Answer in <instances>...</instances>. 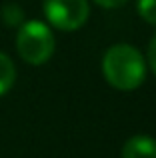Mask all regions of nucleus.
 I'll use <instances>...</instances> for the list:
<instances>
[{
  "label": "nucleus",
  "mask_w": 156,
  "mask_h": 158,
  "mask_svg": "<svg viewBox=\"0 0 156 158\" xmlns=\"http://www.w3.org/2000/svg\"><path fill=\"white\" fill-rule=\"evenodd\" d=\"M94 2L104 6V8H118V6H122V4H126L128 0H94Z\"/></svg>",
  "instance_id": "9"
},
{
  "label": "nucleus",
  "mask_w": 156,
  "mask_h": 158,
  "mask_svg": "<svg viewBox=\"0 0 156 158\" xmlns=\"http://www.w3.org/2000/svg\"><path fill=\"white\" fill-rule=\"evenodd\" d=\"M148 64L152 68V72L156 74V34L150 40V46H148Z\"/></svg>",
  "instance_id": "8"
},
{
  "label": "nucleus",
  "mask_w": 156,
  "mask_h": 158,
  "mask_svg": "<svg viewBox=\"0 0 156 158\" xmlns=\"http://www.w3.org/2000/svg\"><path fill=\"white\" fill-rule=\"evenodd\" d=\"M2 18H4L6 24L16 26V24L22 22V10H20V6H16V4H6V6L2 8Z\"/></svg>",
  "instance_id": "7"
},
{
  "label": "nucleus",
  "mask_w": 156,
  "mask_h": 158,
  "mask_svg": "<svg viewBox=\"0 0 156 158\" xmlns=\"http://www.w3.org/2000/svg\"><path fill=\"white\" fill-rule=\"evenodd\" d=\"M122 158H156V140L152 136H132L122 146Z\"/></svg>",
  "instance_id": "4"
},
{
  "label": "nucleus",
  "mask_w": 156,
  "mask_h": 158,
  "mask_svg": "<svg viewBox=\"0 0 156 158\" xmlns=\"http://www.w3.org/2000/svg\"><path fill=\"white\" fill-rule=\"evenodd\" d=\"M138 14L148 24H156V0H138Z\"/></svg>",
  "instance_id": "6"
},
{
  "label": "nucleus",
  "mask_w": 156,
  "mask_h": 158,
  "mask_svg": "<svg viewBox=\"0 0 156 158\" xmlns=\"http://www.w3.org/2000/svg\"><path fill=\"white\" fill-rule=\"evenodd\" d=\"M104 78L118 90H134L146 76L142 54L130 44H114L102 58Z\"/></svg>",
  "instance_id": "1"
},
{
  "label": "nucleus",
  "mask_w": 156,
  "mask_h": 158,
  "mask_svg": "<svg viewBox=\"0 0 156 158\" xmlns=\"http://www.w3.org/2000/svg\"><path fill=\"white\" fill-rule=\"evenodd\" d=\"M16 48L22 60H26L28 64H44L54 52V36L48 26L32 20L22 24L18 30Z\"/></svg>",
  "instance_id": "2"
},
{
  "label": "nucleus",
  "mask_w": 156,
  "mask_h": 158,
  "mask_svg": "<svg viewBox=\"0 0 156 158\" xmlns=\"http://www.w3.org/2000/svg\"><path fill=\"white\" fill-rule=\"evenodd\" d=\"M14 80H16V68H14V64H12V60L6 56V54L0 52V96L12 88Z\"/></svg>",
  "instance_id": "5"
},
{
  "label": "nucleus",
  "mask_w": 156,
  "mask_h": 158,
  "mask_svg": "<svg viewBox=\"0 0 156 158\" xmlns=\"http://www.w3.org/2000/svg\"><path fill=\"white\" fill-rule=\"evenodd\" d=\"M88 0H44V14L60 30H78L88 20Z\"/></svg>",
  "instance_id": "3"
}]
</instances>
